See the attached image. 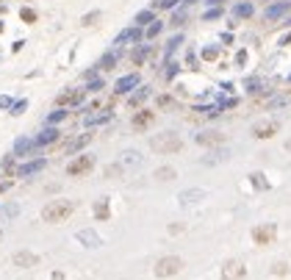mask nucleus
I'll use <instances>...</instances> for the list:
<instances>
[{"label":"nucleus","mask_w":291,"mask_h":280,"mask_svg":"<svg viewBox=\"0 0 291 280\" xmlns=\"http://www.w3.org/2000/svg\"><path fill=\"white\" fill-rule=\"evenodd\" d=\"M72 208H75V205H72L70 200H50V203L42 208V219H44V222H50V225L67 222L70 214H72Z\"/></svg>","instance_id":"nucleus-1"},{"label":"nucleus","mask_w":291,"mask_h":280,"mask_svg":"<svg viewBox=\"0 0 291 280\" xmlns=\"http://www.w3.org/2000/svg\"><path fill=\"white\" fill-rule=\"evenodd\" d=\"M150 147L156 150V153H178L183 147V139H180L175 131H166V133H158L150 139Z\"/></svg>","instance_id":"nucleus-2"},{"label":"nucleus","mask_w":291,"mask_h":280,"mask_svg":"<svg viewBox=\"0 0 291 280\" xmlns=\"http://www.w3.org/2000/svg\"><path fill=\"white\" fill-rule=\"evenodd\" d=\"M94 169V155H78V158H72L70 164H67V175H72V178H81V175H86V172H92Z\"/></svg>","instance_id":"nucleus-3"},{"label":"nucleus","mask_w":291,"mask_h":280,"mask_svg":"<svg viewBox=\"0 0 291 280\" xmlns=\"http://www.w3.org/2000/svg\"><path fill=\"white\" fill-rule=\"evenodd\" d=\"M183 269V261L178 255H166L156 264V278H172V275H178Z\"/></svg>","instance_id":"nucleus-4"},{"label":"nucleus","mask_w":291,"mask_h":280,"mask_svg":"<svg viewBox=\"0 0 291 280\" xmlns=\"http://www.w3.org/2000/svg\"><path fill=\"white\" fill-rule=\"evenodd\" d=\"M275 236H277V228H275L272 222H266V225H258V228H252V241H255V244H261V247L272 244V241H275Z\"/></svg>","instance_id":"nucleus-5"},{"label":"nucleus","mask_w":291,"mask_h":280,"mask_svg":"<svg viewBox=\"0 0 291 280\" xmlns=\"http://www.w3.org/2000/svg\"><path fill=\"white\" fill-rule=\"evenodd\" d=\"M117 167H120L122 172L139 169V167H142V155H139V150H125V153L120 155V161H117Z\"/></svg>","instance_id":"nucleus-6"},{"label":"nucleus","mask_w":291,"mask_h":280,"mask_svg":"<svg viewBox=\"0 0 291 280\" xmlns=\"http://www.w3.org/2000/svg\"><path fill=\"white\" fill-rule=\"evenodd\" d=\"M244 272H247V266H244L242 261H227V264L222 266V280H242Z\"/></svg>","instance_id":"nucleus-7"},{"label":"nucleus","mask_w":291,"mask_h":280,"mask_svg":"<svg viewBox=\"0 0 291 280\" xmlns=\"http://www.w3.org/2000/svg\"><path fill=\"white\" fill-rule=\"evenodd\" d=\"M44 167H47V161H44V158H34V161L22 164V167L17 169V178H34V175H39Z\"/></svg>","instance_id":"nucleus-8"},{"label":"nucleus","mask_w":291,"mask_h":280,"mask_svg":"<svg viewBox=\"0 0 291 280\" xmlns=\"http://www.w3.org/2000/svg\"><path fill=\"white\" fill-rule=\"evenodd\" d=\"M289 8H291V0H277V3H272V6H266V11H263V17L266 20H280L283 14H289Z\"/></svg>","instance_id":"nucleus-9"},{"label":"nucleus","mask_w":291,"mask_h":280,"mask_svg":"<svg viewBox=\"0 0 291 280\" xmlns=\"http://www.w3.org/2000/svg\"><path fill=\"white\" fill-rule=\"evenodd\" d=\"M58 136H61V131L58 128H53V125H47L39 136H36V150H42V147H47V144H53V141H58Z\"/></svg>","instance_id":"nucleus-10"},{"label":"nucleus","mask_w":291,"mask_h":280,"mask_svg":"<svg viewBox=\"0 0 291 280\" xmlns=\"http://www.w3.org/2000/svg\"><path fill=\"white\" fill-rule=\"evenodd\" d=\"M75 238H78L83 247H89V250H94V247L103 244V238H100L97 233L92 231V228H83V231H78V233H75Z\"/></svg>","instance_id":"nucleus-11"},{"label":"nucleus","mask_w":291,"mask_h":280,"mask_svg":"<svg viewBox=\"0 0 291 280\" xmlns=\"http://www.w3.org/2000/svg\"><path fill=\"white\" fill-rule=\"evenodd\" d=\"M36 153H39V150H36V141L28 139V136H22V139L14 141V153L11 155L17 158V155H36Z\"/></svg>","instance_id":"nucleus-12"},{"label":"nucleus","mask_w":291,"mask_h":280,"mask_svg":"<svg viewBox=\"0 0 291 280\" xmlns=\"http://www.w3.org/2000/svg\"><path fill=\"white\" fill-rule=\"evenodd\" d=\"M142 36H144L142 28H136V25H133V28H125V31H122V34L114 39V45H128V42L139 45V42H142Z\"/></svg>","instance_id":"nucleus-13"},{"label":"nucleus","mask_w":291,"mask_h":280,"mask_svg":"<svg viewBox=\"0 0 291 280\" xmlns=\"http://www.w3.org/2000/svg\"><path fill=\"white\" fill-rule=\"evenodd\" d=\"M81 100H83V89H67L64 94H58L56 103L64 108V105H81Z\"/></svg>","instance_id":"nucleus-14"},{"label":"nucleus","mask_w":291,"mask_h":280,"mask_svg":"<svg viewBox=\"0 0 291 280\" xmlns=\"http://www.w3.org/2000/svg\"><path fill=\"white\" fill-rule=\"evenodd\" d=\"M36 264H39V255H36V252H28V250L14 252V266H20V269H28V266H36Z\"/></svg>","instance_id":"nucleus-15"},{"label":"nucleus","mask_w":291,"mask_h":280,"mask_svg":"<svg viewBox=\"0 0 291 280\" xmlns=\"http://www.w3.org/2000/svg\"><path fill=\"white\" fill-rule=\"evenodd\" d=\"M136 86H139V75H136V72H130V75H122L120 81H117V86H114V89H117V94H128V92L136 89Z\"/></svg>","instance_id":"nucleus-16"},{"label":"nucleus","mask_w":291,"mask_h":280,"mask_svg":"<svg viewBox=\"0 0 291 280\" xmlns=\"http://www.w3.org/2000/svg\"><path fill=\"white\" fill-rule=\"evenodd\" d=\"M153 119H156V114H153V111H144V108H142V111L130 119V125H133V131H147V128L153 125Z\"/></svg>","instance_id":"nucleus-17"},{"label":"nucleus","mask_w":291,"mask_h":280,"mask_svg":"<svg viewBox=\"0 0 291 280\" xmlns=\"http://www.w3.org/2000/svg\"><path fill=\"white\" fill-rule=\"evenodd\" d=\"M178 200H180V205H197L200 200H206V191L203 189H186L178 194Z\"/></svg>","instance_id":"nucleus-18"},{"label":"nucleus","mask_w":291,"mask_h":280,"mask_svg":"<svg viewBox=\"0 0 291 280\" xmlns=\"http://www.w3.org/2000/svg\"><path fill=\"white\" fill-rule=\"evenodd\" d=\"M277 128H280V125L269 119V122H258V125L252 128V133H255L258 139H269V136H275V133H277Z\"/></svg>","instance_id":"nucleus-19"},{"label":"nucleus","mask_w":291,"mask_h":280,"mask_svg":"<svg viewBox=\"0 0 291 280\" xmlns=\"http://www.w3.org/2000/svg\"><path fill=\"white\" fill-rule=\"evenodd\" d=\"M120 58H122V50H120V47H117V50H108L106 56H103V58L97 61V67H100V70H114Z\"/></svg>","instance_id":"nucleus-20"},{"label":"nucleus","mask_w":291,"mask_h":280,"mask_svg":"<svg viewBox=\"0 0 291 280\" xmlns=\"http://www.w3.org/2000/svg\"><path fill=\"white\" fill-rule=\"evenodd\" d=\"M114 114L111 111H103V114H89V117L83 119L86 128H97V125H106V122H111Z\"/></svg>","instance_id":"nucleus-21"},{"label":"nucleus","mask_w":291,"mask_h":280,"mask_svg":"<svg viewBox=\"0 0 291 280\" xmlns=\"http://www.w3.org/2000/svg\"><path fill=\"white\" fill-rule=\"evenodd\" d=\"M197 141H200V144H208V147H213V144H222V133H216V131L197 133Z\"/></svg>","instance_id":"nucleus-22"},{"label":"nucleus","mask_w":291,"mask_h":280,"mask_svg":"<svg viewBox=\"0 0 291 280\" xmlns=\"http://www.w3.org/2000/svg\"><path fill=\"white\" fill-rule=\"evenodd\" d=\"M147 97H150V86H142V89H136L133 94L128 97V105H130V108H136V105H142Z\"/></svg>","instance_id":"nucleus-23"},{"label":"nucleus","mask_w":291,"mask_h":280,"mask_svg":"<svg viewBox=\"0 0 291 280\" xmlns=\"http://www.w3.org/2000/svg\"><path fill=\"white\" fill-rule=\"evenodd\" d=\"M92 141V133H83V136H78V139H72L70 144H67V153H78L81 147H86Z\"/></svg>","instance_id":"nucleus-24"},{"label":"nucleus","mask_w":291,"mask_h":280,"mask_svg":"<svg viewBox=\"0 0 291 280\" xmlns=\"http://www.w3.org/2000/svg\"><path fill=\"white\" fill-rule=\"evenodd\" d=\"M249 183H252V189H258V191H266V189H269V181H266V175H263V172H252V175H249Z\"/></svg>","instance_id":"nucleus-25"},{"label":"nucleus","mask_w":291,"mask_h":280,"mask_svg":"<svg viewBox=\"0 0 291 280\" xmlns=\"http://www.w3.org/2000/svg\"><path fill=\"white\" fill-rule=\"evenodd\" d=\"M247 92H269V84L263 78H247Z\"/></svg>","instance_id":"nucleus-26"},{"label":"nucleus","mask_w":291,"mask_h":280,"mask_svg":"<svg viewBox=\"0 0 291 280\" xmlns=\"http://www.w3.org/2000/svg\"><path fill=\"white\" fill-rule=\"evenodd\" d=\"M108 217H111V211H108V200L103 197V200L94 203V219H108Z\"/></svg>","instance_id":"nucleus-27"},{"label":"nucleus","mask_w":291,"mask_h":280,"mask_svg":"<svg viewBox=\"0 0 291 280\" xmlns=\"http://www.w3.org/2000/svg\"><path fill=\"white\" fill-rule=\"evenodd\" d=\"M147 22H156V11H153V8H144V11L136 14V28H142V25H147Z\"/></svg>","instance_id":"nucleus-28"},{"label":"nucleus","mask_w":291,"mask_h":280,"mask_svg":"<svg viewBox=\"0 0 291 280\" xmlns=\"http://www.w3.org/2000/svg\"><path fill=\"white\" fill-rule=\"evenodd\" d=\"M17 214H20V205H17V203H6V205H0V219H14Z\"/></svg>","instance_id":"nucleus-29"},{"label":"nucleus","mask_w":291,"mask_h":280,"mask_svg":"<svg viewBox=\"0 0 291 280\" xmlns=\"http://www.w3.org/2000/svg\"><path fill=\"white\" fill-rule=\"evenodd\" d=\"M233 17H252V3H236L233 6Z\"/></svg>","instance_id":"nucleus-30"},{"label":"nucleus","mask_w":291,"mask_h":280,"mask_svg":"<svg viewBox=\"0 0 291 280\" xmlns=\"http://www.w3.org/2000/svg\"><path fill=\"white\" fill-rule=\"evenodd\" d=\"M67 117H70V111H64V108H58V111H53V114L47 117V125H53V128H56L58 122H64Z\"/></svg>","instance_id":"nucleus-31"},{"label":"nucleus","mask_w":291,"mask_h":280,"mask_svg":"<svg viewBox=\"0 0 291 280\" xmlns=\"http://www.w3.org/2000/svg\"><path fill=\"white\" fill-rule=\"evenodd\" d=\"M180 45H183V36H172V39H169V45H166V53H164V56H166V61H169V56H172V53H175V50H178L180 47Z\"/></svg>","instance_id":"nucleus-32"},{"label":"nucleus","mask_w":291,"mask_h":280,"mask_svg":"<svg viewBox=\"0 0 291 280\" xmlns=\"http://www.w3.org/2000/svg\"><path fill=\"white\" fill-rule=\"evenodd\" d=\"M150 56V45H142V47L133 50V64H144V58Z\"/></svg>","instance_id":"nucleus-33"},{"label":"nucleus","mask_w":291,"mask_h":280,"mask_svg":"<svg viewBox=\"0 0 291 280\" xmlns=\"http://www.w3.org/2000/svg\"><path fill=\"white\" fill-rule=\"evenodd\" d=\"M161 25H164V22H161V20H156V22H150V28H147V31H144V36H147V39H156V36H158V34H161Z\"/></svg>","instance_id":"nucleus-34"},{"label":"nucleus","mask_w":291,"mask_h":280,"mask_svg":"<svg viewBox=\"0 0 291 280\" xmlns=\"http://www.w3.org/2000/svg\"><path fill=\"white\" fill-rule=\"evenodd\" d=\"M156 178H158V181H172V178H175V169H172V167H161L156 172Z\"/></svg>","instance_id":"nucleus-35"},{"label":"nucleus","mask_w":291,"mask_h":280,"mask_svg":"<svg viewBox=\"0 0 291 280\" xmlns=\"http://www.w3.org/2000/svg\"><path fill=\"white\" fill-rule=\"evenodd\" d=\"M103 86H106V84H103V78H92V81L86 84V89H83V92H100Z\"/></svg>","instance_id":"nucleus-36"},{"label":"nucleus","mask_w":291,"mask_h":280,"mask_svg":"<svg viewBox=\"0 0 291 280\" xmlns=\"http://www.w3.org/2000/svg\"><path fill=\"white\" fill-rule=\"evenodd\" d=\"M178 0H153V8H175Z\"/></svg>","instance_id":"nucleus-37"},{"label":"nucleus","mask_w":291,"mask_h":280,"mask_svg":"<svg viewBox=\"0 0 291 280\" xmlns=\"http://www.w3.org/2000/svg\"><path fill=\"white\" fill-rule=\"evenodd\" d=\"M183 22H186V8H178V11H175V17H172V25H178V28H180Z\"/></svg>","instance_id":"nucleus-38"},{"label":"nucleus","mask_w":291,"mask_h":280,"mask_svg":"<svg viewBox=\"0 0 291 280\" xmlns=\"http://www.w3.org/2000/svg\"><path fill=\"white\" fill-rule=\"evenodd\" d=\"M216 56H219V47H203V58L206 61H213Z\"/></svg>","instance_id":"nucleus-39"},{"label":"nucleus","mask_w":291,"mask_h":280,"mask_svg":"<svg viewBox=\"0 0 291 280\" xmlns=\"http://www.w3.org/2000/svg\"><path fill=\"white\" fill-rule=\"evenodd\" d=\"M25 108H28V100H17V103L11 105V114H14V117H17V114H22V111H25Z\"/></svg>","instance_id":"nucleus-40"},{"label":"nucleus","mask_w":291,"mask_h":280,"mask_svg":"<svg viewBox=\"0 0 291 280\" xmlns=\"http://www.w3.org/2000/svg\"><path fill=\"white\" fill-rule=\"evenodd\" d=\"M20 17H22L25 22H34V20H36V11H34V8H22Z\"/></svg>","instance_id":"nucleus-41"},{"label":"nucleus","mask_w":291,"mask_h":280,"mask_svg":"<svg viewBox=\"0 0 291 280\" xmlns=\"http://www.w3.org/2000/svg\"><path fill=\"white\" fill-rule=\"evenodd\" d=\"M222 14H225L222 8H211V11H206V20H219Z\"/></svg>","instance_id":"nucleus-42"},{"label":"nucleus","mask_w":291,"mask_h":280,"mask_svg":"<svg viewBox=\"0 0 291 280\" xmlns=\"http://www.w3.org/2000/svg\"><path fill=\"white\" fill-rule=\"evenodd\" d=\"M178 67H180V64H175V61L166 64V78H175V75H178Z\"/></svg>","instance_id":"nucleus-43"},{"label":"nucleus","mask_w":291,"mask_h":280,"mask_svg":"<svg viewBox=\"0 0 291 280\" xmlns=\"http://www.w3.org/2000/svg\"><path fill=\"white\" fill-rule=\"evenodd\" d=\"M3 169H6L8 175H11V172H14V155H8L6 161H3Z\"/></svg>","instance_id":"nucleus-44"},{"label":"nucleus","mask_w":291,"mask_h":280,"mask_svg":"<svg viewBox=\"0 0 291 280\" xmlns=\"http://www.w3.org/2000/svg\"><path fill=\"white\" fill-rule=\"evenodd\" d=\"M236 64H239V67L247 64V50H239V53H236Z\"/></svg>","instance_id":"nucleus-45"},{"label":"nucleus","mask_w":291,"mask_h":280,"mask_svg":"<svg viewBox=\"0 0 291 280\" xmlns=\"http://www.w3.org/2000/svg\"><path fill=\"white\" fill-rule=\"evenodd\" d=\"M14 105V100L8 97V94H0V108H11Z\"/></svg>","instance_id":"nucleus-46"},{"label":"nucleus","mask_w":291,"mask_h":280,"mask_svg":"<svg viewBox=\"0 0 291 280\" xmlns=\"http://www.w3.org/2000/svg\"><path fill=\"white\" fill-rule=\"evenodd\" d=\"M97 17H100V11H92V14H86V17H83V25H92Z\"/></svg>","instance_id":"nucleus-47"},{"label":"nucleus","mask_w":291,"mask_h":280,"mask_svg":"<svg viewBox=\"0 0 291 280\" xmlns=\"http://www.w3.org/2000/svg\"><path fill=\"white\" fill-rule=\"evenodd\" d=\"M286 272H289V266L286 264H275V275H286Z\"/></svg>","instance_id":"nucleus-48"},{"label":"nucleus","mask_w":291,"mask_h":280,"mask_svg":"<svg viewBox=\"0 0 291 280\" xmlns=\"http://www.w3.org/2000/svg\"><path fill=\"white\" fill-rule=\"evenodd\" d=\"M206 3H208V6H213V8H219L222 3H225V0H206Z\"/></svg>","instance_id":"nucleus-49"},{"label":"nucleus","mask_w":291,"mask_h":280,"mask_svg":"<svg viewBox=\"0 0 291 280\" xmlns=\"http://www.w3.org/2000/svg\"><path fill=\"white\" fill-rule=\"evenodd\" d=\"M280 45H291V34H286V36H280Z\"/></svg>","instance_id":"nucleus-50"},{"label":"nucleus","mask_w":291,"mask_h":280,"mask_svg":"<svg viewBox=\"0 0 291 280\" xmlns=\"http://www.w3.org/2000/svg\"><path fill=\"white\" fill-rule=\"evenodd\" d=\"M50 280H64V275H61V272H53V278H50Z\"/></svg>","instance_id":"nucleus-51"},{"label":"nucleus","mask_w":291,"mask_h":280,"mask_svg":"<svg viewBox=\"0 0 291 280\" xmlns=\"http://www.w3.org/2000/svg\"><path fill=\"white\" fill-rule=\"evenodd\" d=\"M194 3H197V0H186V6H194Z\"/></svg>","instance_id":"nucleus-52"},{"label":"nucleus","mask_w":291,"mask_h":280,"mask_svg":"<svg viewBox=\"0 0 291 280\" xmlns=\"http://www.w3.org/2000/svg\"><path fill=\"white\" fill-rule=\"evenodd\" d=\"M286 147H289V150H291V141H289V144H286Z\"/></svg>","instance_id":"nucleus-53"},{"label":"nucleus","mask_w":291,"mask_h":280,"mask_svg":"<svg viewBox=\"0 0 291 280\" xmlns=\"http://www.w3.org/2000/svg\"><path fill=\"white\" fill-rule=\"evenodd\" d=\"M0 238H3V231H0Z\"/></svg>","instance_id":"nucleus-54"},{"label":"nucleus","mask_w":291,"mask_h":280,"mask_svg":"<svg viewBox=\"0 0 291 280\" xmlns=\"http://www.w3.org/2000/svg\"><path fill=\"white\" fill-rule=\"evenodd\" d=\"M289 84H291V75H289Z\"/></svg>","instance_id":"nucleus-55"}]
</instances>
